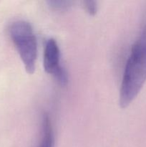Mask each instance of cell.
Returning <instances> with one entry per match:
<instances>
[{
    "label": "cell",
    "mask_w": 146,
    "mask_h": 147,
    "mask_svg": "<svg viewBox=\"0 0 146 147\" xmlns=\"http://www.w3.org/2000/svg\"><path fill=\"white\" fill-rule=\"evenodd\" d=\"M83 7L85 9L86 12L90 15H94L97 11V4L94 1H82Z\"/></svg>",
    "instance_id": "6"
},
{
    "label": "cell",
    "mask_w": 146,
    "mask_h": 147,
    "mask_svg": "<svg viewBox=\"0 0 146 147\" xmlns=\"http://www.w3.org/2000/svg\"><path fill=\"white\" fill-rule=\"evenodd\" d=\"M9 32L26 72L32 74L37 59V42L32 27L27 22L17 20L11 23Z\"/></svg>",
    "instance_id": "2"
},
{
    "label": "cell",
    "mask_w": 146,
    "mask_h": 147,
    "mask_svg": "<svg viewBox=\"0 0 146 147\" xmlns=\"http://www.w3.org/2000/svg\"><path fill=\"white\" fill-rule=\"evenodd\" d=\"M50 8L54 11H64L71 7L72 2L69 1H47Z\"/></svg>",
    "instance_id": "5"
},
{
    "label": "cell",
    "mask_w": 146,
    "mask_h": 147,
    "mask_svg": "<svg viewBox=\"0 0 146 147\" xmlns=\"http://www.w3.org/2000/svg\"><path fill=\"white\" fill-rule=\"evenodd\" d=\"M60 63V50L57 41L53 38L49 39L44 50V69L46 73L52 75L61 86H64L68 82V76Z\"/></svg>",
    "instance_id": "3"
},
{
    "label": "cell",
    "mask_w": 146,
    "mask_h": 147,
    "mask_svg": "<svg viewBox=\"0 0 146 147\" xmlns=\"http://www.w3.org/2000/svg\"><path fill=\"white\" fill-rule=\"evenodd\" d=\"M146 81V22L133 45L126 62L119 96L120 107L125 109L135 99Z\"/></svg>",
    "instance_id": "1"
},
{
    "label": "cell",
    "mask_w": 146,
    "mask_h": 147,
    "mask_svg": "<svg viewBox=\"0 0 146 147\" xmlns=\"http://www.w3.org/2000/svg\"><path fill=\"white\" fill-rule=\"evenodd\" d=\"M37 147H54V139L51 121L47 114H44L42 124V136Z\"/></svg>",
    "instance_id": "4"
}]
</instances>
